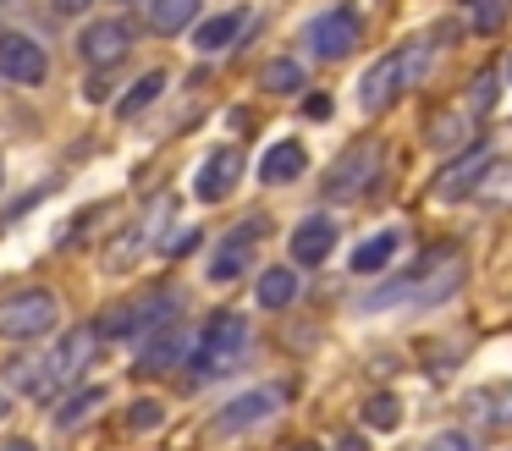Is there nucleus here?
Returning a JSON list of instances; mask_svg holds the SVG:
<instances>
[{
    "instance_id": "nucleus-1",
    "label": "nucleus",
    "mask_w": 512,
    "mask_h": 451,
    "mask_svg": "<svg viewBox=\"0 0 512 451\" xmlns=\"http://www.w3.org/2000/svg\"><path fill=\"white\" fill-rule=\"evenodd\" d=\"M463 286V259H457L452 242H441V248H430L413 270H402L397 281L375 286V292L364 297V308H397V303H419V308H435L446 303V297Z\"/></svg>"
},
{
    "instance_id": "nucleus-2",
    "label": "nucleus",
    "mask_w": 512,
    "mask_h": 451,
    "mask_svg": "<svg viewBox=\"0 0 512 451\" xmlns=\"http://www.w3.org/2000/svg\"><path fill=\"white\" fill-rule=\"evenodd\" d=\"M94 341H100V330L94 325H78L67 330V336L56 341V347H45V358H28L12 369V385H23L28 396H39V402H50V396H61L72 380H78L83 369H89L94 358Z\"/></svg>"
},
{
    "instance_id": "nucleus-3",
    "label": "nucleus",
    "mask_w": 512,
    "mask_h": 451,
    "mask_svg": "<svg viewBox=\"0 0 512 451\" xmlns=\"http://www.w3.org/2000/svg\"><path fill=\"white\" fill-rule=\"evenodd\" d=\"M424 66H430V44H424V39H413V44H402V50L380 55V61L364 72V83H358V105H364V110L397 105V99L424 77Z\"/></svg>"
},
{
    "instance_id": "nucleus-4",
    "label": "nucleus",
    "mask_w": 512,
    "mask_h": 451,
    "mask_svg": "<svg viewBox=\"0 0 512 451\" xmlns=\"http://www.w3.org/2000/svg\"><path fill=\"white\" fill-rule=\"evenodd\" d=\"M243 358H248V325H243V314L221 308V314L204 319V336H199V347H193V374L215 380V374H232Z\"/></svg>"
},
{
    "instance_id": "nucleus-5",
    "label": "nucleus",
    "mask_w": 512,
    "mask_h": 451,
    "mask_svg": "<svg viewBox=\"0 0 512 451\" xmlns=\"http://www.w3.org/2000/svg\"><path fill=\"white\" fill-rule=\"evenodd\" d=\"M177 314V292H149V297H138V303H122V308H111V314H100V336H111V341H127V336H144V330H155V325H166V319Z\"/></svg>"
},
{
    "instance_id": "nucleus-6",
    "label": "nucleus",
    "mask_w": 512,
    "mask_h": 451,
    "mask_svg": "<svg viewBox=\"0 0 512 451\" xmlns=\"http://www.w3.org/2000/svg\"><path fill=\"white\" fill-rule=\"evenodd\" d=\"M309 55H320V61H342V55H353L358 50V39H364V22H358V11H347V6H331V11H320V17L309 22Z\"/></svg>"
},
{
    "instance_id": "nucleus-7",
    "label": "nucleus",
    "mask_w": 512,
    "mask_h": 451,
    "mask_svg": "<svg viewBox=\"0 0 512 451\" xmlns=\"http://www.w3.org/2000/svg\"><path fill=\"white\" fill-rule=\"evenodd\" d=\"M56 330V297L50 292H17L0 303V336L12 341H34Z\"/></svg>"
},
{
    "instance_id": "nucleus-8",
    "label": "nucleus",
    "mask_w": 512,
    "mask_h": 451,
    "mask_svg": "<svg viewBox=\"0 0 512 451\" xmlns=\"http://www.w3.org/2000/svg\"><path fill=\"white\" fill-rule=\"evenodd\" d=\"M281 402H287V391L281 385H259V391H243V396H232V402L215 413V435H243V429H254V424H265V418H276L281 413Z\"/></svg>"
},
{
    "instance_id": "nucleus-9",
    "label": "nucleus",
    "mask_w": 512,
    "mask_h": 451,
    "mask_svg": "<svg viewBox=\"0 0 512 451\" xmlns=\"http://www.w3.org/2000/svg\"><path fill=\"white\" fill-rule=\"evenodd\" d=\"M375 165H380V143L375 138L347 143L342 160L331 165V176H325V198H358L369 182H375Z\"/></svg>"
},
{
    "instance_id": "nucleus-10",
    "label": "nucleus",
    "mask_w": 512,
    "mask_h": 451,
    "mask_svg": "<svg viewBox=\"0 0 512 451\" xmlns=\"http://www.w3.org/2000/svg\"><path fill=\"white\" fill-rule=\"evenodd\" d=\"M0 72L12 77V83L34 88V83H45L50 61H45V50H39L28 33H0Z\"/></svg>"
},
{
    "instance_id": "nucleus-11",
    "label": "nucleus",
    "mask_w": 512,
    "mask_h": 451,
    "mask_svg": "<svg viewBox=\"0 0 512 451\" xmlns=\"http://www.w3.org/2000/svg\"><path fill=\"white\" fill-rule=\"evenodd\" d=\"M265 231H270V220H265V215L248 220V226H237L232 237H226L221 248H215V259H210V281H221V286H226V281H237V275L248 270V253H254V242L265 237Z\"/></svg>"
},
{
    "instance_id": "nucleus-12",
    "label": "nucleus",
    "mask_w": 512,
    "mask_h": 451,
    "mask_svg": "<svg viewBox=\"0 0 512 451\" xmlns=\"http://www.w3.org/2000/svg\"><path fill=\"white\" fill-rule=\"evenodd\" d=\"M127 50H133V28L127 22H89L78 33V55L89 66H116Z\"/></svg>"
},
{
    "instance_id": "nucleus-13",
    "label": "nucleus",
    "mask_w": 512,
    "mask_h": 451,
    "mask_svg": "<svg viewBox=\"0 0 512 451\" xmlns=\"http://www.w3.org/2000/svg\"><path fill=\"white\" fill-rule=\"evenodd\" d=\"M237 171H243V154H237V149H215L210 160L199 165V176H193V193H199L204 204H221V198L237 187Z\"/></svg>"
},
{
    "instance_id": "nucleus-14",
    "label": "nucleus",
    "mask_w": 512,
    "mask_h": 451,
    "mask_svg": "<svg viewBox=\"0 0 512 451\" xmlns=\"http://www.w3.org/2000/svg\"><path fill=\"white\" fill-rule=\"evenodd\" d=\"M336 248V220L331 215H309L298 220V231H292V259L298 264H325Z\"/></svg>"
},
{
    "instance_id": "nucleus-15",
    "label": "nucleus",
    "mask_w": 512,
    "mask_h": 451,
    "mask_svg": "<svg viewBox=\"0 0 512 451\" xmlns=\"http://www.w3.org/2000/svg\"><path fill=\"white\" fill-rule=\"evenodd\" d=\"M182 358H188V336H182V330H155V341L133 358V374H138V380H149V374L177 369Z\"/></svg>"
},
{
    "instance_id": "nucleus-16",
    "label": "nucleus",
    "mask_w": 512,
    "mask_h": 451,
    "mask_svg": "<svg viewBox=\"0 0 512 451\" xmlns=\"http://www.w3.org/2000/svg\"><path fill=\"white\" fill-rule=\"evenodd\" d=\"M485 171H490V149H468L463 160H452V165L441 171L435 193H441L446 204H457L463 193H474V187H479V176H485Z\"/></svg>"
},
{
    "instance_id": "nucleus-17",
    "label": "nucleus",
    "mask_w": 512,
    "mask_h": 451,
    "mask_svg": "<svg viewBox=\"0 0 512 451\" xmlns=\"http://www.w3.org/2000/svg\"><path fill=\"white\" fill-rule=\"evenodd\" d=\"M303 165H309V154H303V143H276V149L259 160V176H265L270 187H281V182H298L303 176Z\"/></svg>"
},
{
    "instance_id": "nucleus-18",
    "label": "nucleus",
    "mask_w": 512,
    "mask_h": 451,
    "mask_svg": "<svg viewBox=\"0 0 512 451\" xmlns=\"http://www.w3.org/2000/svg\"><path fill=\"white\" fill-rule=\"evenodd\" d=\"M397 242H402L397 231H375L369 242H358L353 259H347V264H353V275H375V270H386L391 253H397Z\"/></svg>"
},
{
    "instance_id": "nucleus-19",
    "label": "nucleus",
    "mask_w": 512,
    "mask_h": 451,
    "mask_svg": "<svg viewBox=\"0 0 512 451\" xmlns=\"http://www.w3.org/2000/svg\"><path fill=\"white\" fill-rule=\"evenodd\" d=\"M199 17V0H149V28L155 33H182Z\"/></svg>"
},
{
    "instance_id": "nucleus-20",
    "label": "nucleus",
    "mask_w": 512,
    "mask_h": 451,
    "mask_svg": "<svg viewBox=\"0 0 512 451\" xmlns=\"http://www.w3.org/2000/svg\"><path fill=\"white\" fill-rule=\"evenodd\" d=\"M243 11H226V17H210V22H199V39H193V44H199V50L204 55H215V50H226V44H232L237 39V33H243Z\"/></svg>"
},
{
    "instance_id": "nucleus-21",
    "label": "nucleus",
    "mask_w": 512,
    "mask_h": 451,
    "mask_svg": "<svg viewBox=\"0 0 512 451\" xmlns=\"http://www.w3.org/2000/svg\"><path fill=\"white\" fill-rule=\"evenodd\" d=\"M160 88H166V72H149V77H138V83L127 88L122 99H116V116H122V121H133L144 105H155V99H160Z\"/></svg>"
},
{
    "instance_id": "nucleus-22",
    "label": "nucleus",
    "mask_w": 512,
    "mask_h": 451,
    "mask_svg": "<svg viewBox=\"0 0 512 451\" xmlns=\"http://www.w3.org/2000/svg\"><path fill=\"white\" fill-rule=\"evenodd\" d=\"M292 297H298V275H292L287 264L259 275V303H265V308H287Z\"/></svg>"
},
{
    "instance_id": "nucleus-23",
    "label": "nucleus",
    "mask_w": 512,
    "mask_h": 451,
    "mask_svg": "<svg viewBox=\"0 0 512 451\" xmlns=\"http://www.w3.org/2000/svg\"><path fill=\"white\" fill-rule=\"evenodd\" d=\"M259 83H265L270 94H298V88H303V66H298V61H287V55H281V61H265Z\"/></svg>"
},
{
    "instance_id": "nucleus-24",
    "label": "nucleus",
    "mask_w": 512,
    "mask_h": 451,
    "mask_svg": "<svg viewBox=\"0 0 512 451\" xmlns=\"http://www.w3.org/2000/svg\"><path fill=\"white\" fill-rule=\"evenodd\" d=\"M364 424H375V429H397L402 424V402L391 391H375L364 402Z\"/></svg>"
},
{
    "instance_id": "nucleus-25",
    "label": "nucleus",
    "mask_w": 512,
    "mask_h": 451,
    "mask_svg": "<svg viewBox=\"0 0 512 451\" xmlns=\"http://www.w3.org/2000/svg\"><path fill=\"white\" fill-rule=\"evenodd\" d=\"M100 402H105V391H100V385H89V391H78L72 402H61V407H56V424H61V429H72L78 418H89Z\"/></svg>"
},
{
    "instance_id": "nucleus-26",
    "label": "nucleus",
    "mask_w": 512,
    "mask_h": 451,
    "mask_svg": "<svg viewBox=\"0 0 512 451\" xmlns=\"http://www.w3.org/2000/svg\"><path fill=\"white\" fill-rule=\"evenodd\" d=\"M160 418H166V413H160V402H133V407H127V429H155Z\"/></svg>"
},
{
    "instance_id": "nucleus-27",
    "label": "nucleus",
    "mask_w": 512,
    "mask_h": 451,
    "mask_svg": "<svg viewBox=\"0 0 512 451\" xmlns=\"http://www.w3.org/2000/svg\"><path fill=\"white\" fill-rule=\"evenodd\" d=\"M501 17H507V0H479V33H490Z\"/></svg>"
},
{
    "instance_id": "nucleus-28",
    "label": "nucleus",
    "mask_w": 512,
    "mask_h": 451,
    "mask_svg": "<svg viewBox=\"0 0 512 451\" xmlns=\"http://www.w3.org/2000/svg\"><path fill=\"white\" fill-rule=\"evenodd\" d=\"M490 99H496V72L479 77V88H474V110H490Z\"/></svg>"
},
{
    "instance_id": "nucleus-29",
    "label": "nucleus",
    "mask_w": 512,
    "mask_h": 451,
    "mask_svg": "<svg viewBox=\"0 0 512 451\" xmlns=\"http://www.w3.org/2000/svg\"><path fill=\"white\" fill-rule=\"evenodd\" d=\"M430 451H474V440H468V435H435Z\"/></svg>"
},
{
    "instance_id": "nucleus-30",
    "label": "nucleus",
    "mask_w": 512,
    "mask_h": 451,
    "mask_svg": "<svg viewBox=\"0 0 512 451\" xmlns=\"http://www.w3.org/2000/svg\"><path fill=\"white\" fill-rule=\"evenodd\" d=\"M303 110L320 121V116H331V99H325V94H309V99H303Z\"/></svg>"
},
{
    "instance_id": "nucleus-31",
    "label": "nucleus",
    "mask_w": 512,
    "mask_h": 451,
    "mask_svg": "<svg viewBox=\"0 0 512 451\" xmlns=\"http://www.w3.org/2000/svg\"><path fill=\"white\" fill-rule=\"evenodd\" d=\"M105 94H111V83H105V77H94V83H83V99H94V105H100Z\"/></svg>"
},
{
    "instance_id": "nucleus-32",
    "label": "nucleus",
    "mask_w": 512,
    "mask_h": 451,
    "mask_svg": "<svg viewBox=\"0 0 512 451\" xmlns=\"http://www.w3.org/2000/svg\"><path fill=\"white\" fill-rule=\"evenodd\" d=\"M56 11H67V17H78V11H89V0H56Z\"/></svg>"
},
{
    "instance_id": "nucleus-33",
    "label": "nucleus",
    "mask_w": 512,
    "mask_h": 451,
    "mask_svg": "<svg viewBox=\"0 0 512 451\" xmlns=\"http://www.w3.org/2000/svg\"><path fill=\"white\" fill-rule=\"evenodd\" d=\"M0 451H34V446H28V440H12V446H0Z\"/></svg>"
},
{
    "instance_id": "nucleus-34",
    "label": "nucleus",
    "mask_w": 512,
    "mask_h": 451,
    "mask_svg": "<svg viewBox=\"0 0 512 451\" xmlns=\"http://www.w3.org/2000/svg\"><path fill=\"white\" fill-rule=\"evenodd\" d=\"M6 407H12V402H6V391H0V418H6Z\"/></svg>"
},
{
    "instance_id": "nucleus-35",
    "label": "nucleus",
    "mask_w": 512,
    "mask_h": 451,
    "mask_svg": "<svg viewBox=\"0 0 512 451\" xmlns=\"http://www.w3.org/2000/svg\"><path fill=\"white\" fill-rule=\"evenodd\" d=\"M292 451H320V446H292Z\"/></svg>"
},
{
    "instance_id": "nucleus-36",
    "label": "nucleus",
    "mask_w": 512,
    "mask_h": 451,
    "mask_svg": "<svg viewBox=\"0 0 512 451\" xmlns=\"http://www.w3.org/2000/svg\"><path fill=\"white\" fill-rule=\"evenodd\" d=\"M507 83H512V61H507Z\"/></svg>"
},
{
    "instance_id": "nucleus-37",
    "label": "nucleus",
    "mask_w": 512,
    "mask_h": 451,
    "mask_svg": "<svg viewBox=\"0 0 512 451\" xmlns=\"http://www.w3.org/2000/svg\"><path fill=\"white\" fill-rule=\"evenodd\" d=\"M463 6H479V0H463Z\"/></svg>"
},
{
    "instance_id": "nucleus-38",
    "label": "nucleus",
    "mask_w": 512,
    "mask_h": 451,
    "mask_svg": "<svg viewBox=\"0 0 512 451\" xmlns=\"http://www.w3.org/2000/svg\"><path fill=\"white\" fill-rule=\"evenodd\" d=\"M0 176H6V160H0Z\"/></svg>"
},
{
    "instance_id": "nucleus-39",
    "label": "nucleus",
    "mask_w": 512,
    "mask_h": 451,
    "mask_svg": "<svg viewBox=\"0 0 512 451\" xmlns=\"http://www.w3.org/2000/svg\"><path fill=\"white\" fill-rule=\"evenodd\" d=\"M127 6H133V0H127Z\"/></svg>"
}]
</instances>
